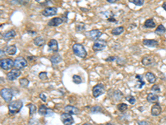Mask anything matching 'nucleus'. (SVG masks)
I'll use <instances>...</instances> for the list:
<instances>
[{
    "label": "nucleus",
    "mask_w": 166,
    "mask_h": 125,
    "mask_svg": "<svg viewBox=\"0 0 166 125\" xmlns=\"http://www.w3.org/2000/svg\"><path fill=\"white\" fill-rule=\"evenodd\" d=\"M57 9L55 7H48L46 8L42 12V14L45 17H50V16H54L57 14Z\"/></svg>",
    "instance_id": "12"
},
{
    "label": "nucleus",
    "mask_w": 166,
    "mask_h": 125,
    "mask_svg": "<svg viewBox=\"0 0 166 125\" xmlns=\"http://www.w3.org/2000/svg\"><path fill=\"white\" fill-rule=\"evenodd\" d=\"M33 43H34V45H36L37 47H42L45 44V39L42 36H37L34 38Z\"/></svg>",
    "instance_id": "20"
},
{
    "label": "nucleus",
    "mask_w": 166,
    "mask_h": 125,
    "mask_svg": "<svg viewBox=\"0 0 166 125\" xmlns=\"http://www.w3.org/2000/svg\"><path fill=\"white\" fill-rule=\"evenodd\" d=\"M84 28H85V26H84V24H83L82 23H77L76 24V31L77 32L83 31Z\"/></svg>",
    "instance_id": "38"
},
{
    "label": "nucleus",
    "mask_w": 166,
    "mask_h": 125,
    "mask_svg": "<svg viewBox=\"0 0 166 125\" xmlns=\"http://www.w3.org/2000/svg\"><path fill=\"white\" fill-rule=\"evenodd\" d=\"M116 58H117V56H112V57L106 58V61H107V62H115Z\"/></svg>",
    "instance_id": "41"
},
{
    "label": "nucleus",
    "mask_w": 166,
    "mask_h": 125,
    "mask_svg": "<svg viewBox=\"0 0 166 125\" xmlns=\"http://www.w3.org/2000/svg\"><path fill=\"white\" fill-rule=\"evenodd\" d=\"M161 107L159 104H155L151 108V114L153 116H158L161 114Z\"/></svg>",
    "instance_id": "17"
},
{
    "label": "nucleus",
    "mask_w": 166,
    "mask_h": 125,
    "mask_svg": "<svg viewBox=\"0 0 166 125\" xmlns=\"http://www.w3.org/2000/svg\"><path fill=\"white\" fill-rule=\"evenodd\" d=\"M146 99L149 103L151 104H157L159 101V96L155 94H149L146 97Z\"/></svg>",
    "instance_id": "21"
},
{
    "label": "nucleus",
    "mask_w": 166,
    "mask_h": 125,
    "mask_svg": "<svg viewBox=\"0 0 166 125\" xmlns=\"http://www.w3.org/2000/svg\"><path fill=\"white\" fill-rule=\"evenodd\" d=\"M113 99H114L115 101H116V102H118L120 101V99H122V97H123V94L120 91V90H115L114 92H113V94H112V96H111Z\"/></svg>",
    "instance_id": "25"
},
{
    "label": "nucleus",
    "mask_w": 166,
    "mask_h": 125,
    "mask_svg": "<svg viewBox=\"0 0 166 125\" xmlns=\"http://www.w3.org/2000/svg\"><path fill=\"white\" fill-rule=\"evenodd\" d=\"M155 23L152 18H149L147 20H145V23H144V27L147 28H155Z\"/></svg>",
    "instance_id": "26"
},
{
    "label": "nucleus",
    "mask_w": 166,
    "mask_h": 125,
    "mask_svg": "<svg viewBox=\"0 0 166 125\" xmlns=\"http://www.w3.org/2000/svg\"><path fill=\"white\" fill-rule=\"evenodd\" d=\"M6 52L8 55H14L17 53V47L15 45H10L6 48Z\"/></svg>",
    "instance_id": "27"
},
{
    "label": "nucleus",
    "mask_w": 166,
    "mask_h": 125,
    "mask_svg": "<svg viewBox=\"0 0 166 125\" xmlns=\"http://www.w3.org/2000/svg\"><path fill=\"white\" fill-rule=\"evenodd\" d=\"M128 109V106H127V104H119L117 105V109L119 110L120 112H121V113H124L126 110Z\"/></svg>",
    "instance_id": "32"
},
{
    "label": "nucleus",
    "mask_w": 166,
    "mask_h": 125,
    "mask_svg": "<svg viewBox=\"0 0 166 125\" xmlns=\"http://www.w3.org/2000/svg\"><path fill=\"white\" fill-rule=\"evenodd\" d=\"M145 78H146V80H147L149 83H155L156 77L155 75L153 73H151V72H147V73H145Z\"/></svg>",
    "instance_id": "24"
},
{
    "label": "nucleus",
    "mask_w": 166,
    "mask_h": 125,
    "mask_svg": "<svg viewBox=\"0 0 166 125\" xmlns=\"http://www.w3.org/2000/svg\"><path fill=\"white\" fill-rule=\"evenodd\" d=\"M38 77L39 78L42 80V81H44V80H47V73L46 72H41V73L38 74Z\"/></svg>",
    "instance_id": "39"
},
{
    "label": "nucleus",
    "mask_w": 166,
    "mask_h": 125,
    "mask_svg": "<svg viewBox=\"0 0 166 125\" xmlns=\"http://www.w3.org/2000/svg\"><path fill=\"white\" fill-rule=\"evenodd\" d=\"M38 114L42 116H45V117H50L53 114V111L51 109H48L47 106H45L44 104H42L38 108Z\"/></svg>",
    "instance_id": "10"
},
{
    "label": "nucleus",
    "mask_w": 166,
    "mask_h": 125,
    "mask_svg": "<svg viewBox=\"0 0 166 125\" xmlns=\"http://www.w3.org/2000/svg\"><path fill=\"white\" fill-rule=\"evenodd\" d=\"M19 84L22 88H27L29 85V80L26 78H23L19 79Z\"/></svg>",
    "instance_id": "29"
},
{
    "label": "nucleus",
    "mask_w": 166,
    "mask_h": 125,
    "mask_svg": "<svg viewBox=\"0 0 166 125\" xmlns=\"http://www.w3.org/2000/svg\"><path fill=\"white\" fill-rule=\"evenodd\" d=\"M27 107L29 108V114L33 115L37 112V107L34 104H30L27 105Z\"/></svg>",
    "instance_id": "34"
},
{
    "label": "nucleus",
    "mask_w": 166,
    "mask_h": 125,
    "mask_svg": "<svg viewBox=\"0 0 166 125\" xmlns=\"http://www.w3.org/2000/svg\"><path fill=\"white\" fill-rule=\"evenodd\" d=\"M50 60H51V62H52V65H56V64H58L59 62H61L62 61V58L61 57L60 54H53L52 57L50 58Z\"/></svg>",
    "instance_id": "22"
},
{
    "label": "nucleus",
    "mask_w": 166,
    "mask_h": 125,
    "mask_svg": "<svg viewBox=\"0 0 166 125\" xmlns=\"http://www.w3.org/2000/svg\"><path fill=\"white\" fill-rule=\"evenodd\" d=\"M104 93H105V86L102 83H98L95 85L92 89V95L95 98H98L99 96H101Z\"/></svg>",
    "instance_id": "8"
},
{
    "label": "nucleus",
    "mask_w": 166,
    "mask_h": 125,
    "mask_svg": "<svg viewBox=\"0 0 166 125\" xmlns=\"http://www.w3.org/2000/svg\"><path fill=\"white\" fill-rule=\"evenodd\" d=\"M124 27L122 26L117 27V28H113V29L111 30V33H112L113 35L118 36L120 34H121V33L124 32Z\"/></svg>",
    "instance_id": "28"
},
{
    "label": "nucleus",
    "mask_w": 166,
    "mask_h": 125,
    "mask_svg": "<svg viewBox=\"0 0 166 125\" xmlns=\"http://www.w3.org/2000/svg\"><path fill=\"white\" fill-rule=\"evenodd\" d=\"M37 3H38V4H45V3H48L50 0H35Z\"/></svg>",
    "instance_id": "45"
},
{
    "label": "nucleus",
    "mask_w": 166,
    "mask_h": 125,
    "mask_svg": "<svg viewBox=\"0 0 166 125\" xmlns=\"http://www.w3.org/2000/svg\"><path fill=\"white\" fill-rule=\"evenodd\" d=\"M90 112L91 114H99V113H102V109L100 106H93L91 108Z\"/></svg>",
    "instance_id": "31"
},
{
    "label": "nucleus",
    "mask_w": 166,
    "mask_h": 125,
    "mask_svg": "<svg viewBox=\"0 0 166 125\" xmlns=\"http://www.w3.org/2000/svg\"><path fill=\"white\" fill-rule=\"evenodd\" d=\"M82 125H91V124H84Z\"/></svg>",
    "instance_id": "50"
},
{
    "label": "nucleus",
    "mask_w": 166,
    "mask_h": 125,
    "mask_svg": "<svg viewBox=\"0 0 166 125\" xmlns=\"http://www.w3.org/2000/svg\"><path fill=\"white\" fill-rule=\"evenodd\" d=\"M0 67L4 70H8L14 67V61L11 58H2L0 61Z\"/></svg>",
    "instance_id": "4"
},
{
    "label": "nucleus",
    "mask_w": 166,
    "mask_h": 125,
    "mask_svg": "<svg viewBox=\"0 0 166 125\" xmlns=\"http://www.w3.org/2000/svg\"><path fill=\"white\" fill-rule=\"evenodd\" d=\"M151 90L153 91V92H155V93H160V86L158 85V84H154L153 86H152V88H151Z\"/></svg>",
    "instance_id": "40"
},
{
    "label": "nucleus",
    "mask_w": 166,
    "mask_h": 125,
    "mask_svg": "<svg viewBox=\"0 0 166 125\" xmlns=\"http://www.w3.org/2000/svg\"><path fill=\"white\" fill-rule=\"evenodd\" d=\"M106 47V43L103 39H97L94 42L92 45V49L95 52H99L103 50Z\"/></svg>",
    "instance_id": "6"
},
{
    "label": "nucleus",
    "mask_w": 166,
    "mask_h": 125,
    "mask_svg": "<svg viewBox=\"0 0 166 125\" xmlns=\"http://www.w3.org/2000/svg\"><path fill=\"white\" fill-rule=\"evenodd\" d=\"M39 98H40L42 101H43V102H46V101H47V96L44 94H42V93L39 94Z\"/></svg>",
    "instance_id": "43"
},
{
    "label": "nucleus",
    "mask_w": 166,
    "mask_h": 125,
    "mask_svg": "<svg viewBox=\"0 0 166 125\" xmlns=\"http://www.w3.org/2000/svg\"><path fill=\"white\" fill-rule=\"evenodd\" d=\"M137 124H138V125H149V123L147 121H145V120L138 121Z\"/></svg>",
    "instance_id": "44"
},
{
    "label": "nucleus",
    "mask_w": 166,
    "mask_h": 125,
    "mask_svg": "<svg viewBox=\"0 0 166 125\" xmlns=\"http://www.w3.org/2000/svg\"><path fill=\"white\" fill-rule=\"evenodd\" d=\"M0 94H1V97L7 103H10L12 99H13V91L10 89H7V88H3L1 89Z\"/></svg>",
    "instance_id": "3"
},
{
    "label": "nucleus",
    "mask_w": 166,
    "mask_h": 125,
    "mask_svg": "<svg viewBox=\"0 0 166 125\" xmlns=\"http://www.w3.org/2000/svg\"><path fill=\"white\" fill-rule=\"evenodd\" d=\"M135 78L138 80L137 85H136V88H137V89H141V88H142V87L145 84V81H144V77H143V75L136 74V75H135Z\"/></svg>",
    "instance_id": "23"
},
{
    "label": "nucleus",
    "mask_w": 166,
    "mask_h": 125,
    "mask_svg": "<svg viewBox=\"0 0 166 125\" xmlns=\"http://www.w3.org/2000/svg\"><path fill=\"white\" fill-rule=\"evenodd\" d=\"M106 125H115L114 124H112V123H107Z\"/></svg>",
    "instance_id": "49"
},
{
    "label": "nucleus",
    "mask_w": 166,
    "mask_h": 125,
    "mask_svg": "<svg viewBox=\"0 0 166 125\" xmlns=\"http://www.w3.org/2000/svg\"><path fill=\"white\" fill-rule=\"evenodd\" d=\"M129 2L136 6H143L145 4V0H129Z\"/></svg>",
    "instance_id": "36"
},
{
    "label": "nucleus",
    "mask_w": 166,
    "mask_h": 125,
    "mask_svg": "<svg viewBox=\"0 0 166 125\" xmlns=\"http://www.w3.org/2000/svg\"><path fill=\"white\" fill-rule=\"evenodd\" d=\"M23 106V104L22 102V100H16L13 102H11L8 104V111L9 114H16L18 113H19Z\"/></svg>",
    "instance_id": "1"
},
{
    "label": "nucleus",
    "mask_w": 166,
    "mask_h": 125,
    "mask_svg": "<svg viewBox=\"0 0 166 125\" xmlns=\"http://www.w3.org/2000/svg\"><path fill=\"white\" fill-rule=\"evenodd\" d=\"M102 33L98 30V29H92L91 31L87 32L86 33V36L87 37V38H89L90 40H93V41H96L101 36Z\"/></svg>",
    "instance_id": "9"
},
{
    "label": "nucleus",
    "mask_w": 166,
    "mask_h": 125,
    "mask_svg": "<svg viewBox=\"0 0 166 125\" xmlns=\"http://www.w3.org/2000/svg\"><path fill=\"white\" fill-rule=\"evenodd\" d=\"M61 121L62 122L63 125H72L74 124V119L72 114H68V113H63L60 116Z\"/></svg>",
    "instance_id": "5"
},
{
    "label": "nucleus",
    "mask_w": 166,
    "mask_h": 125,
    "mask_svg": "<svg viewBox=\"0 0 166 125\" xmlns=\"http://www.w3.org/2000/svg\"><path fill=\"white\" fill-rule=\"evenodd\" d=\"M63 23H64L63 18L57 17V18H52L51 20L49 21L47 23V25L50 27H57L59 26V25H61Z\"/></svg>",
    "instance_id": "13"
},
{
    "label": "nucleus",
    "mask_w": 166,
    "mask_h": 125,
    "mask_svg": "<svg viewBox=\"0 0 166 125\" xmlns=\"http://www.w3.org/2000/svg\"><path fill=\"white\" fill-rule=\"evenodd\" d=\"M27 66V61L24 58L18 57L14 59V67L18 69H23Z\"/></svg>",
    "instance_id": "7"
},
{
    "label": "nucleus",
    "mask_w": 166,
    "mask_h": 125,
    "mask_svg": "<svg viewBox=\"0 0 166 125\" xmlns=\"http://www.w3.org/2000/svg\"><path fill=\"white\" fill-rule=\"evenodd\" d=\"M125 100L128 102V103H130L131 105H133V104H135V102H136V99L134 96H132V95H128V96H126L125 97Z\"/></svg>",
    "instance_id": "35"
},
{
    "label": "nucleus",
    "mask_w": 166,
    "mask_h": 125,
    "mask_svg": "<svg viewBox=\"0 0 166 125\" xmlns=\"http://www.w3.org/2000/svg\"><path fill=\"white\" fill-rule=\"evenodd\" d=\"M48 47L51 51L57 53L58 51V43L56 39H51L48 42Z\"/></svg>",
    "instance_id": "16"
},
{
    "label": "nucleus",
    "mask_w": 166,
    "mask_h": 125,
    "mask_svg": "<svg viewBox=\"0 0 166 125\" xmlns=\"http://www.w3.org/2000/svg\"><path fill=\"white\" fill-rule=\"evenodd\" d=\"M108 3H110V4H115L117 0H106Z\"/></svg>",
    "instance_id": "46"
},
{
    "label": "nucleus",
    "mask_w": 166,
    "mask_h": 125,
    "mask_svg": "<svg viewBox=\"0 0 166 125\" xmlns=\"http://www.w3.org/2000/svg\"><path fill=\"white\" fill-rule=\"evenodd\" d=\"M16 36V32L14 30H13V29H11L9 31H7L5 32L2 37L4 38V39H5V40H10L12 38H15Z\"/></svg>",
    "instance_id": "18"
},
{
    "label": "nucleus",
    "mask_w": 166,
    "mask_h": 125,
    "mask_svg": "<svg viewBox=\"0 0 166 125\" xmlns=\"http://www.w3.org/2000/svg\"><path fill=\"white\" fill-rule=\"evenodd\" d=\"M21 75V71L20 69H12L10 72L7 73V79L9 80V81H14L17 78H18Z\"/></svg>",
    "instance_id": "11"
},
{
    "label": "nucleus",
    "mask_w": 166,
    "mask_h": 125,
    "mask_svg": "<svg viewBox=\"0 0 166 125\" xmlns=\"http://www.w3.org/2000/svg\"><path fill=\"white\" fill-rule=\"evenodd\" d=\"M165 31H166L165 28L163 26L162 24H160L159 26L156 28L155 33H157L158 35H162V34H164V33H165Z\"/></svg>",
    "instance_id": "30"
},
{
    "label": "nucleus",
    "mask_w": 166,
    "mask_h": 125,
    "mask_svg": "<svg viewBox=\"0 0 166 125\" xmlns=\"http://www.w3.org/2000/svg\"><path fill=\"white\" fill-rule=\"evenodd\" d=\"M142 43L146 47L156 48L159 46V43L156 40H154V39H144Z\"/></svg>",
    "instance_id": "15"
},
{
    "label": "nucleus",
    "mask_w": 166,
    "mask_h": 125,
    "mask_svg": "<svg viewBox=\"0 0 166 125\" xmlns=\"http://www.w3.org/2000/svg\"><path fill=\"white\" fill-rule=\"evenodd\" d=\"M154 58L152 56H145L142 58L141 60V63L144 65V66H150V65H152L153 62H154Z\"/></svg>",
    "instance_id": "19"
},
{
    "label": "nucleus",
    "mask_w": 166,
    "mask_h": 125,
    "mask_svg": "<svg viewBox=\"0 0 166 125\" xmlns=\"http://www.w3.org/2000/svg\"><path fill=\"white\" fill-rule=\"evenodd\" d=\"M17 1H18V4H27L31 0H17Z\"/></svg>",
    "instance_id": "42"
},
{
    "label": "nucleus",
    "mask_w": 166,
    "mask_h": 125,
    "mask_svg": "<svg viewBox=\"0 0 166 125\" xmlns=\"http://www.w3.org/2000/svg\"><path fill=\"white\" fill-rule=\"evenodd\" d=\"M64 111L65 113H68L70 114H78L80 113V111L77 108L74 107L72 105H67L64 107Z\"/></svg>",
    "instance_id": "14"
},
{
    "label": "nucleus",
    "mask_w": 166,
    "mask_h": 125,
    "mask_svg": "<svg viewBox=\"0 0 166 125\" xmlns=\"http://www.w3.org/2000/svg\"><path fill=\"white\" fill-rule=\"evenodd\" d=\"M162 7H163V9L166 11V3H164V4H163V5H162Z\"/></svg>",
    "instance_id": "47"
},
{
    "label": "nucleus",
    "mask_w": 166,
    "mask_h": 125,
    "mask_svg": "<svg viewBox=\"0 0 166 125\" xmlns=\"http://www.w3.org/2000/svg\"><path fill=\"white\" fill-rule=\"evenodd\" d=\"M28 125H43L41 122L38 119H32L29 120L28 122Z\"/></svg>",
    "instance_id": "37"
},
{
    "label": "nucleus",
    "mask_w": 166,
    "mask_h": 125,
    "mask_svg": "<svg viewBox=\"0 0 166 125\" xmlns=\"http://www.w3.org/2000/svg\"><path fill=\"white\" fill-rule=\"evenodd\" d=\"M72 81L73 83H76V84H81V83H82V78L79 76V75H73L72 76Z\"/></svg>",
    "instance_id": "33"
},
{
    "label": "nucleus",
    "mask_w": 166,
    "mask_h": 125,
    "mask_svg": "<svg viewBox=\"0 0 166 125\" xmlns=\"http://www.w3.org/2000/svg\"><path fill=\"white\" fill-rule=\"evenodd\" d=\"M0 51H1V57H3V53L4 54V52H3V49H1Z\"/></svg>",
    "instance_id": "48"
},
{
    "label": "nucleus",
    "mask_w": 166,
    "mask_h": 125,
    "mask_svg": "<svg viewBox=\"0 0 166 125\" xmlns=\"http://www.w3.org/2000/svg\"><path fill=\"white\" fill-rule=\"evenodd\" d=\"M72 51L73 53L77 56V57L81 58H85L87 55V53L86 51L85 48L83 47L81 43H75L72 46Z\"/></svg>",
    "instance_id": "2"
}]
</instances>
